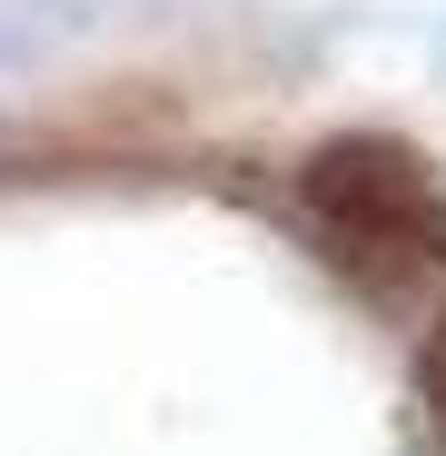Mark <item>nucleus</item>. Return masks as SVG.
<instances>
[{
  "mask_svg": "<svg viewBox=\"0 0 446 456\" xmlns=\"http://www.w3.org/2000/svg\"><path fill=\"white\" fill-rule=\"evenodd\" d=\"M297 208L357 288H417L446 268V189L407 139H328L297 169Z\"/></svg>",
  "mask_w": 446,
  "mask_h": 456,
  "instance_id": "obj_1",
  "label": "nucleus"
},
{
  "mask_svg": "<svg viewBox=\"0 0 446 456\" xmlns=\"http://www.w3.org/2000/svg\"><path fill=\"white\" fill-rule=\"evenodd\" d=\"M417 417H426V436H436V456H446V308H436V328L417 338Z\"/></svg>",
  "mask_w": 446,
  "mask_h": 456,
  "instance_id": "obj_2",
  "label": "nucleus"
}]
</instances>
